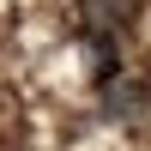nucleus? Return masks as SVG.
I'll return each mask as SVG.
<instances>
[{"label": "nucleus", "instance_id": "nucleus-1", "mask_svg": "<svg viewBox=\"0 0 151 151\" xmlns=\"http://www.w3.org/2000/svg\"><path fill=\"white\" fill-rule=\"evenodd\" d=\"M79 6H85L91 24H115L121 30V24H133V6H139V0H79Z\"/></svg>", "mask_w": 151, "mask_h": 151}, {"label": "nucleus", "instance_id": "nucleus-2", "mask_svg": "<svg viewBox=\"0 0 151 151\" xmlns=\"http://www.w3.org/2000/svg\"><path fill=\"white\" fill-rule=\"evenodd\" d=\"M121 109H127V115L145 109V91H139V85H109V115H121Z\"/></svg>", "mask_w": 151, "mask_h": 151}]
</instances>
